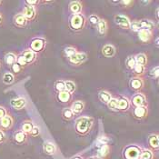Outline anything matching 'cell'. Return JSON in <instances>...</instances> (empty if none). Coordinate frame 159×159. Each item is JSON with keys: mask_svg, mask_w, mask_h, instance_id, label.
Listing matches in <instances>:
<instances>
[{"mask_svg": "<svg viewBox=\"0 0 159 159\" xmlns=\"http://www.w3.org/2000/svg\"><path fill=\"white\" fill-rule=\"evenodd\" d=\"M94 119L91 116H83L78 117L75 124V131L79 135H86L92 129Z\"/></svg>", "mask_w": 159, "mask_h": 159, "instance_id": "cell-1", "label": "cell"}, {"mask_svg": "<svg viewBox=\"0 0 159 159\" xmlns=\"http://www.w3.org/2000/svg\"><path fill=\"white\" fill-rule=\"evenodd\" d=\"M86 18L83 14L72 15L68 21L69 28L74 32H79L83 30L86 26Z\"/></svg>", "mask_w": 159, "mask_h": 159, "instance_id": "cell-2", "label": "cell"}, {"mask_svg": "<svg viewBox=\"0 0 159 159\" xmlns=\"http://www.w3.org/2000/svg\"><path fill=\"white\" fill-rule=\"evenodd\" d=\"M142 148L137 145H128L123 150L124 159H139Z\"/></svg>", "mask_w": 159, "mask_h": 159, "instance_id": "cell-3", "label": "cell"}, {"mask_svg": "<svg viewBox=\"0 0 159 159\" xmlns=\"http://www.w3.org/2000/svg\"><path fill=\"white\" fill-rule=\"evenodd\" d=\"M47 46V40L42 37H36L31 40L29 44V49H31L36 54L41 53L44 49L46 48Z\"/></svg>", "mask_w": 159, "mask_h": 159, "instance_id": "cell-4", "label": "cell"}, {"mask_svg": "<svg viewBox=\"0 0 159 159\" xmlns=\"http://www.w3.org/2000/svg\"><path fill=\"white\" fill-rule=\"evenodd\" d=\"M114 22L116 23V25H117L120 28H122V29H125V30L130 29L131 21L125 15H120V14L115 15L114 16Z\"/></svg>", "mask_w": 159, "mask_h": 159, "instance_id": "cell-5", "label": "cell"}, {"mask_svg": "<svg viewBox=\"0 0 159 159\" xmlns=\"http://www.w3.org/2000/svg\"><path fill=\"white\" fill-rule=\"evenodd\" d=\"M130 103L131 105L134 107H147L148 103H147V97L143 94V93H136L135 94L132 99L130 100Z\"/></svg>", "mask_w": 159, "mask_h": 159, "instance_id": "cell-6", "label": "cell"}, {"mask_svg": "<svg viewBox=\"0 0 159 159\" xmlns=\"http://www.w3.org/2000/svg\"><path fill=\"white\" fill-rule=\"evenodd\" d=\"M145 86V81L142 77H138V76H135L133 78L130 79L129 81V87L131 90L138 92L140 91Z\"/></svg>", "mask_w": 159, "mask_h": 159, "instance_id": "cell-7", "label": "cell"}, {"mask_svg": "<svg viewBox=\"0 0 159 159\" xmlns=\"http://www.w3.org/2000/svg\"><path fill=\"white\" fill-rule=\"evenodd\" d=\"M67 59L72 65L78 66V65H81V64L85 63L87 60V55L86 53H78L77 52L76 54H75L74 56L70 57Z\"/></svg>", "mask_w": 159, "mask_h": 159, "instance_id": "cell-8", "label": "cell"}, {"mask_svg": "<svg viewBox=\"0 0 159 159\" xmlns=\"http://www.w3.org/2000/svg\"><path fill=\"white\" fill-rule=\"evenodd\" d=\"M137 33H138V39L142 43H150L154 37V33L151 30L140 29Z\"/></svg>", "mask_w": 159, "mask_h": 159, "instance_id": "cell-9", "label": "cell"}, {"mask_svg": "<svg viewBox=\"0 0 159 159\" xmlns=\"http://www.w3.org/2000/svg\"><path fill=\"white\" fill-rule=\"evenodd\" d=\"M148 116V107H134L133 116L137 120H142Z\"/></svg>", "mask_w": 159, "mask_h": 159, "instance_id": "cell-10", "label": "cell"}, {"mask_svg": "<svg viewBox=\"0 0 159 159\" xmlns=\"http://www.w3.org/2000/svg\"><path fill=\"white\" fill-rule=\"evenodd\" d=\"M21 55L23 56V57L25 58L26 65H31V64H33L34 62L37 60V54H36L35 52H33L31 49L29 48L24 50V51L22 52Z\"/></svg>", "mask_w": 159, "mask_h": 159, "instance_id": "cell-11", "label": "cell"}, {"mask_svg": "<svg viewBox=\"0 0 159 159\" xmlns=\"http://www.w3.org/2000/svg\"><path fill=\"white\" fill-rule=\"evenodd\" d=\"M22 14L24 15V16L27 19V21H32L36 18L37 16V10L36 7H30V6H25L23 8V12Z\"/></svg>", "mask_w": 159, "mask_h": 159, "instance_id": "cell-12", "label": "cell"}, {"mask_svg": "<svg viewBox=\"0 0 159 159\" xmlns=\"http://www.w3.org/2000/svg\"><path fill=\"white\" fill-rule=\"evenodd\" d=\"M85 107H86V104L84 101H81V100H75L74 101L73 103L71 104V107L70 109L72 110L74 113V115H80L84 109H85Z\"/></svg>", "mask_w": 159, "mask_h": 159, "instance_id": "cell-13", "label": "cell"}, {"mask_svg": "<svg viewBox=\"0 0 159 159\" xmlns=\"http://www.w3.org/2000/svg\"><path fill=\"white\" fill-rule=\"evenodd\" d=\"M13 22L14 25L19 28H23L25 27L26 25H27V19L24 16V15L22 13H18V14H16L15 16H14V19H13Z\"/></svg>", "mask_w": 159, "mask_h": 159, "instance_id": "cell-14", "label": "cell"}, {"mask_svg": "<svg viewBox=\"0 0 159 159\" xmlns=\"http://www.w3.org/2000/svg\"><path fill=\"white\" fill-rule=\"evenodd\" d=\"M68 9H69V12L73 15L81 14L83 10V3L80 1H72L69 3Z\"/></svg>", "mask_w": 159, "mask_h": 159, "instance_id": "cell-15", "label": "cell"}, {"mask_svg": "<svg viewBox=\"0 0 159 159\" xmlns=\"http://www.w3.org/2000/svg\"><path fill=\"white\" fill-rule=\"evenodd\" d=\"M131 107V103L130 100L126 97H120L118 99V107L117 111H121V112H126L129 110Z\"/></svg>", "mask_w": 159, "mask_h": 159, "instance_id": "cell-16", "label": "cell"}, {"mask_svg": "<svg viewBox=\"0 0 159 159\" xmlns=\"http://www.w3.org/2000/svg\"><path fill=\"white\" fill-rule=\"evenodd\" d=\"M147 143L149 147L152 149V151H157L159 147V138L158 134H152L148 136L147 138Z\"/></svg>", "mask_w": 159, "mask_h": 159, "instance_id": "cell-17", "label": "cell"}, {"mask_svg": "<svg viewBox=\"0 0 159 159\" xmlns=\"http://www.w3.org/2000/svg\"><path fill=\"white\" fill-rule=\"evenodd\" d=\"M57 99L58 102L63 103V104H68L72 101L73 99V95L66 92V90L65 91H62V92H58L57 93Z\"/></svg>", "mask_w": 159, "mask_h": 159, "instance_id": "cell-18", "label": "cell"}, {"mask_svg": "<svg viewBox=\"0 0 159 159\" xmlns=\"http://www.w3.org/2000/svg\"><path fill=\"white\" fill-rule=\"evenodd\" d=\"M102 54L107 58L114 57L115 55L116 54V48L113 45L107 44V45H105L103 47V48H102Z\"/></svg>", "mask_w": 159, "mask_h": 159, "instance_id": "cell-19", "label": "cell"}, {"mask_svg": "<svg viewBox=\"0 0 159 159\" xmlns=\"http://www.w3.org/2000/svg\"><path fill=\"white\" fill-rule=\"evenodd\" d=\"M111 154V147L109 145H104L98 147V157L101 159H107Z\"/></svg>", "mask_w": 159, "mask_h": 159, "instance_id": "cell-20", "label": "cell"}, {"mask_svg": "<svg viewBox=\"0 0 159 159\" xmlns=\"http://www.w3.org/2000/svg\"><path fill=\"white\" fill-rule=\"evenodd\" d=\"M10 105L14 109H16V110H21L23 109L25 105H26V101L25 99L23 98H16V99H12L10 101Z\"/></svg>", "mask_w": 159, "mask_h": 159, "instance_id": "cell-21", "label": "cell"}, {"mask_svg": "<svg viewBox=\"0 0 159 159\" xmlns=\"http://www.w3.org/2000/svg\"><path fill=\"white\" fill-rule=\"evenodd\" d=\"M97 29H98V34L100 36H103V37L106 36L107 32V29H108V25H107V20L100 18L98 24L97 25Z\"/></svg>", "mask_w": 159, "mask_h": 159, "instance_id": "cell-22", "label": "cell"}, {"mask_svg": "<svg viewBox=\"0 0 159 159\" xmlns=\"http://www.w3.org/2000/svg\"><path fill=\"white\" fill-rule=\"evenodd\" d=\"M139 23H140L141 29H147V30L153 31L157 27L156 23L153 20H150V19H142V20H139Z\"/></svg>", "mask_w": 159, "mask_h": 159, "instance_id": "cell-23", "label": "cell"}, {"mask_svg": "<svg viewBox=\"0 0 159 159\" xmlns=\"http://www.w3.org/2000/svg\"><path fill=\"white\" fill-rule=\"evenodd\" d=\"M26 138H27V135L25 134L22 130H17L14 134V140L18 145H23L26 141Z\"/></svg>", "mask_w": 159, "mask_h": 159, "instance_id": "cell-24", "label": "cell"}, {"mask_svg": "<svg viewBox=\"0 0 159 159\" xmlns=\"http://www.w3.org/2000/svg\"><path fill=\"white\" fill-rule=\"evenodd\" d=\"M43 150L45 152V154L48 155V156H54L57 153V147L56 145H54L52 142H46L43 146Z\"/></svg>", "mask_w": 159, "mask_h": 159, "instance_id": "cell-25", "label": "cell"}, {"mask_svg": "<svg viewBox=\"0 0 159 159\" xmlns=\"http://www.w3.org/2000/svg\"><path fill=\"white\" fill-rule=\"evenodd\" d=\"M111 98H112V95L107 90H101L98 93V99H99V101L101 103L105 104V105H107V103L110 101Z\"/></svg>", "mask_w": 159, "mask_h": 159, "instance_id": "cell-26", "label": "cell"}, {"mask_svg": "<svg viewBox=\"0 0 159 159\" xmlns=\"http://www.w3.org/2000/svg\"><path fill=\"white\" fill-rule=\"evenodd\" d=\"M13 124H14V121H13V118L10 116H6L5 117H3L0 121V125L3 129H10L13 126Z\"/></svg>", "mask_w": 159, "mask_h": 159, "instance_id": "cell-27", "label": "cell"}, {"mask_svg": "<svg viewBox=\"0 0 159 159\" xmlns=\"http://www.w3.org/2000/svg\"><path fill=\"white\" fill-rule=\"evenodd\" d=\"M34 126H35V125H34V123L32 122L31 120H25L21 125V130L24 132L25 134L29 135Z\"/></svg>", "mask_w": 159, "mask_h": 159, "instance_id": "cell-28", "label": "cell"}, {"mask_svg": "<svg viewBox=\"0 0 159 159\" xmlns=\"http://www.w3.org/2000/svg\"><path fill=\"white\" fill-rule=\"evenodd\" d=\"M135 63L137 65H141V66H146L147 65V55H145L144 53H139L137 55L135 56Z\"/></svg>", "mask_w": 159, "mask_h": 159, "instance_id": "cell-29", "label": "cell"}, {"mask_svg": "<svg viewBox=\"0 0 159 159\" xmlns=\"http://www.w3.org/2000/svg\"><path fill=\"white\" fill-rule=\"evenodd\" d=\"M61 115H62V117H63L65 120H66V121L72 120V119H74V117H75L74 113L72 112V110H71L69 107H66V108H64V109L62 110Z\"/></svg>", "mask_w": 159, "mask_h": 159, "instance_id": "cell-30", "label": "cell"}, {"mask_svg": "<svg viewBox=\"0 0 159 159\" xmlns=\"http://www.w3.org/2000/svg\"><path fill=\"white\" fill-rule=\"evenodd\" d=\"M75 89H76V86H75V83L74 81H72V80L65 81V90L66 92L73 95L74 93L75 92Z\"/></svg>", "mask_w": 159, "mask_h": 159, "instance_id": "cell-31", "label": "cell"}, {"mask_svg": "<svg viewBox=\"0 0 159 159\" xmlns=\"http://www.w3.org/2000/svg\"><path fill=\"white\" fill-rule=\"evenodd\" d=\"M135 65H136V63H135V56H129V57H126V59H125V66H126L127 69L133 71Z\"/></svg>", "mask_w": 159, "mask_h": 159, "instance_id": "cell-32", "label": "cell"}, {"mask_svg": "<svg viewBox=\"0 0 159 159\" xmlns=\"http://www.w3.org/2000/svg\"><path fill=\"white\" fill-rule=\"evenodd\" d=\"M133 72H134V74L136 76L141 77L142 75H144L145 73H146V66L136 64L135 66V67H134V69H133Z\"/></svg>", "mask_w": 159, "mask_h": 159, "instance_id": "cell-33", "label": "cell"}, {"mask_svg": "<svg viewBox=\"0 0 159 159\" xmlns=\"http://www.w3.org/2000/svg\"><path fill=\"white\" fill-rule=\"evenodd\" d=\"M5 62L7 66H13L16 62V56L13 53H8L5 56Z\"/></svg>", "mask_w": 159, "mask_h": 159, "instance_id": "cell-34", "label": "cell"}, {"mask_svg": "<svg viewBox=\"0 0 159 159\" xmlns=\"http://www.w3.org/2000/svg\"><path fill=\"white\" fill-rule=\"evenodd\" d=\"M154 152L150 149H142L139 159H154Z\"/></svg>", "mask_w": 159, "mask_h": 159, "instance_id": "cell-35", "label": "cell"}, {"mask_svg": "<svg viewBox=\"0 0 159 159\" xmlns=\"http://www.w3.org/2000/svg\"><path fill=\"white\" fill-rule=\"evenodd\" d=\"M107 107L112 111H117V107H118V99L117 98H112L111 100L107 103Z\"/></svg>", "mask_w": 159, "mask_h": 159, "instance_id": "cell-36", "label": "cell"}, {"mask_svg": "<svg viewBox=\"0 0 159 159\" xmlns=\"http://www.w3.org/2000/svg\"><path fill=\"white\" fill-rule=\"evenodd\" d=\"M15 81V76L11 73H6L3 75V82L6 85H10Z\"/></svg>", "mask_w": 159, "mask_h": 159, "instance_id": "cell-37", "label": "cell"}, {"mask_svg": "<svg viewBox=\"0 0 159 159\" xmlns=\"http://www.w3.org/2000/svg\"><path fill=\"white\" fill-rule=\"evenodd\" d=\"M76 53H77V49L75 48H74V47H67V48H66L64 49V55L67 58H69L70 57H72V56H74Z\"/></svg>", "mask_w": 159, "mask_h": 159, "instance_id": "cell-38", "label": "cell"}, {"mask_svg": "<svg viewBox=\"0 0 159 159\" xmlns=\"http://www.w3.org/2000/svg\"><path fill=\"white\" fill-rule=\"evenodd\" d=\"M110 142V139L106 136V135H102V136H99L97 140V146L98 147H101V146H104V145H108V143Z\"/></svg>", "mask_w": 159, "mask_h": 159, "instance_id": "cell-39", "label": "cell"}, {"mask_svg": "<svg viewBox=\"0 0 159 159\" xmlns=\"http://www.w3.org/2000/svg\"><path fill=\"white\" fill-rule=\"evenodd\" d=\"M99 20H100V17L98 16V15H96V14H93V15H91L88 17L89 24L91 25H94V26H97V25L98 24Z\"/></svg>", "mask_w": 159, "mask_h": 159, "instance_id": "cell-40", "label": "cell"}, {"mask_svg": "<svg viewBox=\"0 0 159 159\" xmlns=\"http://www.w3.org/2000/svg\"><path fill=\"white\" fill-rule=\"evenodd\" d=\"M55 89L58 92L65 91V81L64 80H57L55 83Z\"/></svg>", "mask_w": 159, "mask_h": 159, "instance_id": "cell-41", "label": "cell"}, {"mask_svg": "<svg viewBox=\"0 0 159 159\" xmlns=\"http://www.w3.org/2000/svg\"><path fill=\"white\" fill-rule=\"evenodd\" d=\"M130 29L134 32H138L141 27H140V23H139V20H134L131 22L130 24Z\"/></svg>", "mask_w": 159, "mask_h": 159, "instance_id": "cell-42", "label": "cell"}, {"mask_svg": "<svg viewBox=\"0 0 159 159\" xmlns=\"http://www.w3.org/2000/svg\"><path fill=\"white\" fill-rule=\"evenodd\" d=\"M150 76L151 77H153V78H156V79H157L158 78V75H159V67L157 66H155L154 68H152L151 70H150Z\"/></svg>", "mask_w": 159, "mask_h": 159, "instance_id": "cell-43", "label": "cell"}, {"mask_svg": "<svg viewBox=\"0 0 159 159\" xmlns=\"http://www.w3.org/2000/svg\"><path fill=\"white\" fill-rule=\"evenodd\" d=\"M16 64H18L21 67H25V66H26V63H25V58L23 57V56L20 54L18 57H16Z\"/></svg>", "mask_w": 159, "mask_h": 159, "instance_id": "cell-44", "label": "cell"}, {"mask_svg": "<svg viewBox=\"0 0 159 159\" xmlns=\"http://www.w3.org/2000/svg\"><path fill=\"white\" fill-rule=\"evenodd\" d=\"M26 6H30V7H36L37 6H38L39 4H41V1H38V0H27L25 2Z\"/></svg>", "mask_w": 159, "mask_h": 159, "instance_id": "cell-45", "label": "cell"}, {"mask_svg": "<svg viewBox=\"0 0 159 159\" xmlns=\"http://www.w3.org/2000/svg\"><path fill=\"white\" fill-rule=\"evenodd\" d=\"M11 68H12L13 72L16 74H18L19 72H21L22 69H23V67H21V66H20L18 64H16V63H15L13 66H11Z\"/></svg>", "mask_w": 159, "mask_h": 159, "instance_id": "cell-46", "label": "cell"}, {"mask_svg": "<svg viewBox=\"0 0 159 159\" xmlns=\"http://www.w3.org/2000/svg\"><path fill=\"white\" fill-rule=\"evenodd\" d=\"M39 134H40V129H39V127H38V126H34L33 129H32V131L30 132L29 135H31L32 137H37V136L39 135Z\"/></svg>", "mask_w": 159, "mask_h": 159, "instance_id": "cell-47", "label": "cell"}, {"mask_svg": "<svg viewBox=\"0 0 159 159\" xmlns=\"http://www.w3.org/2000/svg\"><path fill=\"white\" fill-rule=\"evenodd\" d=\"M119 4L125 7H130L133 6L134 1H130V0H125V1H119Z\"/></svg>", "mask_w": 159, "mask_h": 159, "instance_id": "cell-48", "label": "cell"}, {"mask_svg": "<svg viewBox=\"0 0 159 159\" xmlns=\"http://www.w3.org/2000/svg\"><path fill=\"white\" fill-rule=\"evenodd\" d=\"M6 116H7V110L3 107H0V120Z\"/></svg>", "mask_w": 159, "mask_h": 159, "instance_id": "cell-49", "label": "cell"}, {"mask_svg": "<svg viewBox=\"0 0 159 159\" xmlns=\"http://www.w3.org/2000/svg\"><path fill=\"white\" fill-rule=\"evenodd\" d=\"M4 140H5V135H4V133L0 130V143L4 142Z\"/></svg>", "mask_w": 159, "mask_h": 159, "instance_id": "cell-50", "label": "cell"}, {"mask_svg": "<svg viewBox=\"0 0 159 159\" xmlns=\"http://www.w3.org/2000/svg\"><path fill=\"white\" fill-rule=\"evenodd\" d=\"M155 45H156V47L158 48H159V37H156V41H155Z\"/></svg>", "mask_w": 159, "mask_h": 159, "instance_id": "cell-51", "label": "cell"}, {"mask_svg": "<svg viewBox=\"0 0 159 159\" xmlns=\"http://www.w3.org/2000/svg\"><path fill=\"white\" fill-rule=\"evenodd\" d=\"M156 16H157V20L158 21V19H159V8L158 7L156 9Z\"/></svg>", "mask_w": 159, "mask_h": 159, "instance_id": "cell-52", "label": "cell"}, {"mask_svg": "<svg viewBox=\"0 0 159 159\" xmlns=\"http://www.w3.org/2000/svg\"><path fill=\"white\" fill-rule=\"evenodd\" d=\"M72 159H84L82 157H80V156H75V157H74Z\"/></svg>", "mask_w": 159, "mask_h": 159, "instance_id": "cell-53", "label": "cell"}, {"mask_svg": "<svg viewBox=\"0 0 159 159\" xmlns=\"http://www.w3.org/2000/svg\"><path fill=\"white\" fill-rule=\"evenodd\" d=\"M141 3L142 4H145V5H147V4L151 3V1H141Z\"/></svg>", "mask_w": 159, "mask_h": 159, "instance_id": "cell-54", "label": "cell"}, {"mask_svg": "<svg viewBox=\"0 0 159 159\" xmlns=\"http://www.w3.org/2000/svg\"><path fill=\"white\" fill-rule=\"evenodd\" d=\"M88 159H101L100 157H98V156L97 157H89Z\"/></svg>", "mask_w": 159, "mask_h": 159, "instance_id": "cell-55", "label": "cell"}, {"mask_svg": "<svg viewBox=\"0 0 159 159\" xmlns=\"http://www.w3.org/2000/svg\"><path fill=\"white\" fill-rule=\"evenodd\" d=\"M2 21H3V16H2V15L0 14V24L2 23Z\"/></svg>", "mask_w": 159, "mask_h": 159, "instance_id": "cell-56", "label": "cell"}, {"mask_svg": "<svg viewBox=\"0 0 159 159\" xmlns=\"http://www.w3.org/2000/svg\"><path fill=\"white\" fill-rule=\"evenodd\" d=\"M1 3H2V2H1V1H0V4H1Z\"/></svg>", "mask_w": 159, "mask_h": 159, "instance_id": "cell-57", "label": "cell"}, {"mask_svg": "<svg viewBox=\"0 0 159 159\" xmlns=\"http://www.w3.org/2000/svg\"><path fill=\"white\" fill-rule=\"evenodd\" d=\"M0 66H1V65H0Z\"/></svg>", "mask_w": 159, "mask_h": 159, "instance_id": "cell-58", "label": "cell"}]
</instances>
